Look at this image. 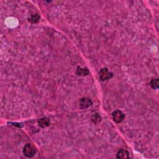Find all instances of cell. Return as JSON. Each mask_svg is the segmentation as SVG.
Instances as JSON below:
<instances>
[{
    "label": "cell",
    "mask_w": 159,
    "mask_h": 159,
    "mask_svg": "<svg viewBox=\"0 0 159 159\" xmlns=\"http://www.w3.org/2000/svg\"><path fill=\"white\" fill-rule=\"evenodd\" d=\"M23 154L28 158H32L35 156L36 150L32 144H27L24 145L23 148Z\"/></svg>",
    "instance_id": "1"
},
{
    "label": "cell",
    "mask_w": 159,
    "mask_h": 159,
    "mask_svg": "<svg viewBox=\"0 0 159 159\" xmlns=\"http://www.w3.org/2000/svg\"><path fill=\"white\" fill-rule=\"evenodd\" d=\"M100 78L102 81H106L111 79L113 76V74L111 72L109 71L107 68H102L99 73Z\"/></svg>",
    "instance_id": "2"
},
{
    "label": "cell",
    "mask_w": 159,
    "mask_h": 159,
    "mask_svg": "<svg viewBox=\"0 0 159 159\" xmlns=\"http://www.w3.org/2000/svg\"><path fill=\"white\" fill-rule=\"evenodd\" d=\"M113 119L114 122L116 123H121L125 118V115L121 111L116 110L114 111L112 114Z\"/></svg>",
    "instance_id": "3"
},
{
    "label": "cell",
    "mask_w": 159,
    "mask_h": 159,
    "mask_svg": "<svg viewBox=\"0 0 159 159\" xmlns=\"http://www.w3.org/2000/svg\"><path fill=\"white\" fill-rule=\"evenodd\" d=\"M92 101L91 100V99L89 98H81L79 101V106L81 109H85L88 108H89V106H91L92 105Z\"/></svg>",
    "instance_id": "4"
},
{
    "label": "cell",
    "mask_w": 159,
    "mask_h": 159,
    "mask_svg": "<svg viewBox=\"0 0 159 159\" xmlns=\"http://www.w3.org/2000/svg\"><path fill=\"white\" fill-rule=\"evenodd\" d=\"M129 158V152L125 149L119 150L116 154V158L124 159Z\"/></svg>",
    "instance_id": "5"
},
{
    "label": "cell",
    "mask_w": 159,
    "mask_h": 159,
    "mask_svg": "<svg viewBox=\"0 0 159 159\" xmlns=\"http://www.w3.org/2000/svg\"><path fill=\"white\" fill-rule=\"evenodd\" d=\"M38 124H39V126L41 127L42 128H45L50 125V121L48 118L44 117L39 120Z\"/></svg>",
    "instance_id": "6"
},
{
    "label": "cell",
    "mask_w": 159,
    "mask_h": 159,
    "mask_svg": "<svg viewBox=\"0 0 159 159\" xmlns=\"http://www.w3.org/2000/svg\"><path fill=\"white\" fill-rule=\"evenodd\" d=\"M76 74L79 76H85L88 75L89 74V72L87 68H81L80 67H78L76 68Z\"/></svg>",
    "instance_id": "7"
},
{
    "label": "cell",
    "mask_w": 159,
    "mask_h": 159,
    "mask_svg": "<svg viewBox=\"0 0 159 159\" xmlns=\"http://www.w3.org/2000/svg\"><path fill=\"white\" fill-rule=\"evenodd\" d=\"M40 18H41V17L38 14H34L29 17V21L30 23H31L32 24L37 23L39 22V21Z\"/></svg>",
    "instance_id": "8"
},
{
    "label": "cell",
    "mask_w": 159,
    "mask_h": 159,
    "mask_svg": "<svg viewBox=\"0 0 159 159\" xmlns=\"http://www.w3.org/2000/svg\"><path fill=\"white\" fill-rule=\"evenodd\" d=\"M92 121L94 124H98L101 121V117L100 114H94L92 116Z\"/></svg>",
    "instance_id": "9"
},
{
    "label": "cell",
    "mask_w": 159,
    "mask_h": 159,
    "mask_svg": "<svg viewBox=\"0 0 159 159\" xmlns=\"http://www.w3.org/2000/svg\"><path fill=\"white\" fill-rule=\"evenodd\" d=\"M150 85L153 89H158L159 87V80L158 78L152 79L150 82Z\"/></svg>",
    "instance_id": "10"
}]
</instances>
